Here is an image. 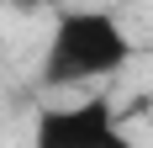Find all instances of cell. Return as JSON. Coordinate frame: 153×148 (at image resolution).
<instances>
[{
    "label": "cell",
    "mask_w": 153,
    "mask_h": 148,
    "mask_svg": "<svg viewBox=\"0 0 153 148\" xmlns=\"http://www.w3.org/2000/svg\"><path fill=\"white\" fill-rule=\"evenodd\" d=\"M132 64V37L111 11H63L42 43L37 85L69 90V85H100Z\"/></svg>",
    "instance_id": "1"
},
{
    "label": "cell",
    "mask_w": 153,
    "mask_h": 148,
    "mask_svg": "<svg viewBox=\"0 0 153 148\" xmlns=\"http://www.w3.org/2000/svg\"><path fill=\"white\" fill-rule=\"evenodd\" d=\"M32 148H137L111 95H85L74 106H42L32 122Z\"/></svg>",
    "instance_id": "2"
}]
</instances>
